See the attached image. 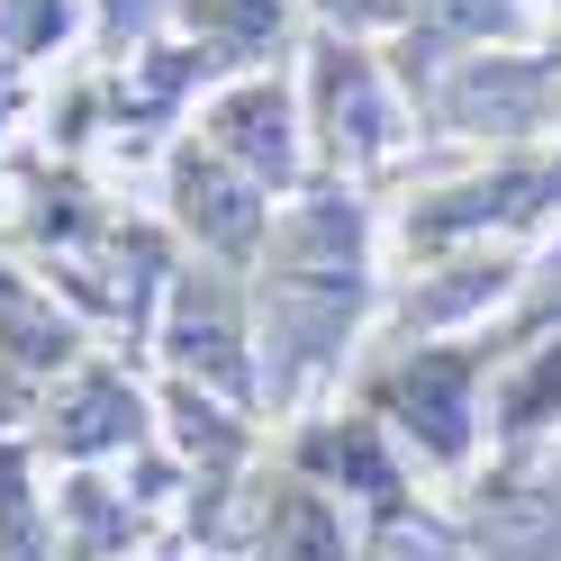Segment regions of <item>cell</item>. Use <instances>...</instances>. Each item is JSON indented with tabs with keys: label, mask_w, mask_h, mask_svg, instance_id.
<instances>
[{
	"label": "cell",
	"mask_w": 561,
	"mask_h": 561,
	"mask_svg": "<svg viewBox=\"0 0 561 561\" xmlns=\"http://www.w3.org/2000/svg\"><path fill=\"white\" fill-rule=\"evenodd\" d=\"M390 416L426 444V453H462L471 444V363L462 354H426V363H408L390 380Z\"/></svg>",
	"instance_id": "obj_4"
},
{
	"label": "cell",
	"mask_w": 561,
	"mask_h": 561,
	"mask_svg": "<svg viewBox=\"0 0 561 561\" xmlns=\"http://www.w3.org/2000/svg\"><path fill=\"white\" fill-rule=\"evenodd\" d=\"M318 471H354L363 489H371V499H380V489H390V471H380V453H371V435L363 426H344V435H318Z\"/></svg>",
	"instance_id": "obj_11"
},
{
	"label": "cell",
	"mask_w": 561,
	"mask_h": 561,
	"mask_svg": "<svg viewBox=\"0 0 561 561\" xmlns=\"http://www.w3.org/2000/svg\"><path fill=\"white\" fill-rule=\"evenodd\" d=\"M327 10H344V19H380L390 0H327Z\"/></svg>",
	"instance_id": "obj_13"
},
{
	"label": "cell",
	"mask_w": 561,
	"mask_h": 561,
	"mask_svg": "<svg viewBox=\"0 0 561 561\" xmlns=\"http://www.w3.org/2000/svg\"><path fill=\"white\" fill-rule=\"evenodd\" d=\"M208 146H218L227 163H244L254 182H290V172H299L290 100H280L272 82H244V91H227L218 110H208Z\"/></svg>",
	"instance_id": "obj_3"
},
{
	"label": "cell",
	"mask_w": 561,
	"mask_h": 561,
	"mask_svg": "<svg viewBox=\"0 0 561 561\" xmlns=\"http://www.w3.org/2000/svg\"><path fill=\"white\" fill-rule=\"evenodd\" d=\"M118 435H136V399L118 390V380H73V399H64V416H55V444L64 453H100V444H118Z\"/></svg>",
	"instance_id": "obj_6"
},
{
	"label": "cell",
	"mask_w": 561,
	"mask_h": 561,
	"mask_svg": "<svg viewBox=\"0 0 561 561\" xmlns=\"http://www.w3.org/2000/svg\"><path fill=\"white\" fill-rule=\"evenodd\" d=\"M416 19L444 27V37H507L516 0H416Z\"/></svg>",
	"instance_id": "obj_9"
},
{
	"label": "cell",
	"mask_w": 561,
	"mask_h": 561,
	"mask_svg": "<svg viewBox=\"0 0 561 561\" xmlns=\"http://www.w3.org/2000/svg\"><path fill=\"white\" fill-rule=\"evenodd\" d=\"M263 561H344V552H335V525L308 507V499H290V507H280V535H272V552H263Z\"/></svg>",
	"instance_id": "obj_10"
},
{
	"label": "cell",
	"mask_w": 561,
	"mask_h": 561,
	"mask_svg": "<svg viewBox=\"0 0 561 561\" xmlns=\"http://www.w3.org/2000/svg\"><path fill=\"white\" fill-rule=\"evenodd\" d=\"M263 182L244 163H227L218 146H191L182 163H172V199H182V218L208 236V244H227V254H244V244L263 236Z\"/></svg>",
	"instance_id": "obj_1"
},
{
	"label": "cell",
	"mask_w": 561,
	"mask_h": 561,
	"mask_svg": "<svg viewBox=\"0 0 561 561\" xmlns=\"http://www.w3.org/2000/svg\"><path fill=\"white\" fill-rule=\"evenodd\" d=\"M172 354H182V371L218 380V390H244V354H236V318H227L218 280H182L172 290Z\"/></svg>",
	"instance_id": "obj_5"
},
{
	"label": "cell",
	"mask_w": 561,
	"mask_h": 561,
	"mask_svg": "<svg viewBox=\"0 0 561 561\" xmlns=\"http://www.w3.org/2000/svg\"><path fill=\"white\" fill-rule=\"evenodd\" d=\"M318 100H327V136H335L344 163H380V154L399 146V110H390V91L371 82V64H363L354 46H327Z\"/></svg>",
	"instance_id": "obj_2"
},
{
	"label": "cell",
	"mask_w": 561,
	"mask_h": 561,
	"mask_svg": "<svg viewBox=\"0 0 561 561\" xmlns=\"http://www.w3.org/2000/svg\"><path fill=\"white\" fill-rule=\"evenodd\" d=\"M154 10H163V0H110V37H136Z\"/></svg>",
	"instance_id": "obj_12"
},
{
	"label": "cell",
	"mask_w": 561,
	"mask_h": 561,
	"mask_svg": "<svg viewBox=\"0 0 561 561\" xmlns=\"http://www.w3.org/2000/svg\"><path fill=\"white\" fill-rule=\"evenodd\" d=\"M0 344H10L19 363H64V354H73V344H64V318L37 290H19L10 272H0Z\"/></svg>",
	"instance_id": "obj_7"
},
{
	"label": "cell",
	"mask_w": 561,
	"mask_h": 561,
	"mask_svg": "<svg viewBox=\"0 0 561 561\" xmlns=\"http://www.w3.org/2000/svg\"><path fill=\"white\" fill-rule=\"evenodd\" d=\"M64 27H73V0H0V55H46Z\"/></svg>",
	"instance_id": "obj_8"
},
{
	"label": "cell",
	"mask_w": 561,
	"mask_h": 561,
	"mask_svg": "<svg viewBox=\"0 0 561 561\" xmlns=\"http://www.w3.org/2000/svg\"><path fill=\"white\" fill-rule=\"evenodd\" d=\"M552 199H561V172H552Z\"/></svg>",
	"instance_id": "obj_14"
}]
</instances>
